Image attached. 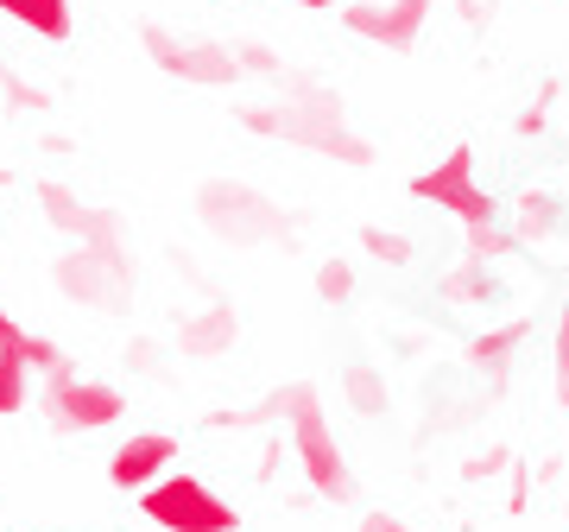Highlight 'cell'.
I'll return each mask as SVG.
<instances>
[{
  "label": "cell",
  "mask_w": 569,
  "mask_h": 532,
  "mask_svg": "<svg viewBox=\"0 0 569 532\" xmlns=\"http://www.w3.org/2000/svg\"><path fill=\"white\" fill-rule=\"evenodd\" d=\"M266 418H284L291 456H298V470H305L317 501H355V470H348L342 444H336V431H329L323 393L310 387V381H291V387L266 393L253 412H222L216 425H266Z\"/></svg>",
  "instance_id": "obj_1"
},
{
  "label": "cell",
  "mask_w": 569,
  "mask_h": 532,
  "mask_svg": "<svg viewBox=\"0 0 569 532\" xmlns=\"http://www.w3.org/2000/svg\"><path fill=\"white\" fill-rule=\"evenodd\" d=\"M140 513L159 532H241V508L203 475H164L140 494Z\"/></svg>",
  "instance_id": "obj_2"
},
{
  "label": "cell",
  "mask_w": 569,
  "mask_h": 532,
  "mask_svg": "<svg viewBox=\"0 0 569 532\" xmlns=\"http://www.w3.org/2000/svg\"><path fill=\"white\" fill-rule=\"evenodd\" d=\"M44 425L51 431H108L127 418V393L114 381H96V374H77V368H58L44 374Z\"/></svg>",
  "instance_id": "obj_3"
},
{
  "label": "cell",
  "mask_w": 569,
  "mask_h": 532,
  "mask_svg": "<svg viewBox=\"0 0 569 532\" xmlns=\"http://www.w3.org/2000/svg\"><path fill=\"white\" fill-rule=\"evenodd\" d=\"M178 456H183L178 431H127L121 444H114V456H108V489L146 494L152 482H164V475L178 470Z\"/></svg>",
  "instance_id": "obj_4"
},
{
  "label": "cell",
  "mask_w": 569,
  "mask_h": 532,
  "mask_svg": "<svg viewBox=\"0 0 569 532\" xmlns=\"http://www.w3.org/2000/svg\"><path fill=\"white\" fill-rule=\"evenodd\" d=\"M500 470H512V451H481L462 463V482H493Z\"/></svg>",
  "instance_id": "obj_5"
},
{
  "label": "cell",
  "mask_w": 569,
  "mask_h": 532,
  "mask_svg": "<svg viewBox=\"0 0 569 532\" xmlns=\"http://www.w3.org/2000/svg\"><path fill=\"white\" fill-rule=\"evenodd\" d=\"M557 406H569V311L563 329H557Z\"/></svg>",
  "instance_id": "obj_6"
},
{
  "label": "cell",
  "mask_w": 569,
  "mask_h": 532,
  "mask_svg": "<svg viewBox=\"0 0 569 532\" xmlns=\"http://www.w3.org/2000/svg\"><path fill=\"white\" fill-rule=\"evenodd\" d=\"M507 482H512V489H507V513H526V501H531V475L519 470V463H512Z\"/></svg>",
  "instance_id": "obj_7"
},
{
  "label": "cell",
  "mask_w": 569,
  "mask_h": 532,
  "mask_svg": "<svg viewBox=\"0 0 569 532\" xmlns=\"http://www.w3.org/2000/svg\"><path fill=\"white\" fill-rule=\"evenodd\" d=\"M355 532H411V526L399 520V513H361V526Z\"/></svg>",
  "instance_id": "obj_8"
},
{
  "label": "cell",
  "mask_w": 569,
  "mask_h": 532,
  "mask_svg": "<svg viewBox=\"0 0 569 532\" xmlns=\"http://www.w3.org/2000/svg\"><path fill=\"white\" fill-rule=\"evenodd\" d=\"M323 298H329V305L348 298V266H323Z\"/></svg>",
  "instance_id": "obj_9"
}]
</instances>
